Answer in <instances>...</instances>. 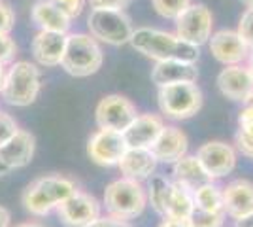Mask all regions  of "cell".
I'll use <instances>...</instances> for the list:
<instances>
[{
	"instance_id": "obj_1",
	"label": "cell",
	"mask_w": 253,
	"mask_h": 227,
	"mask_svg": "<svg viewBox=\"0 0 253 227\" xmlns=\"http://www.w3.org/2000/svg\"><path fill=\"white\" fill-rule=\"evenodd\" d=\"M130 45L138 53L148 57L151 61H187V63H197L201 57V47L193 45L189 42H183L176 36V33L155 29V27H138L130 36Z\"/></svg>"
},
{
	"instance_id": "obj_2",
	"label": "cell",
	"mask_w": 253,
	"mask_h": 227,
	"mask_svg": "<svg viewBox=\"0 0 253 227\" xmlns=\"http://www.w3.org/2000/svg\"><path fill=\"white\" fill-rule=\"evenodd\" d=\"M74 191H78V184L72 178L64 174H43L25 187L21 205L31 216L45 218L55 212Z\"/></svg>"
},
{
	"instance_id": "obj_3",
	"label": "cell",
	"mask_w": 253,
	"mask_h": 227,
	"mask_svg": "<svg viewBox=\"0 0 253 227\" xmlns=\"http://www.w3.org/2000/svg\"><path fill=\"white\" fill-rule=\"evenodd\" d=\"M102 206L106 214L119 218L123 222L136 220L148 208V191L144 182H136L130 178H117L106 185Z\"/></svg>"
},
{
	"instance_id": "obj_4",
	"label": "cell",
	"mask_w": 253,
	"mask_h": 227,
	"mask_svg": "<svg viewBox=\"0 0 253 227\" xmlns=\"http://www.w3.org/2000/svg\"><path fill=\"white\" fill-rule=\"evenodd\" d=\"M40 89H42V72L38 65L31 61H13L6 68L0 97L10 106L25 108L36 102Z\"/></svg>"
},
{
	"instance_id": "obj_5",
	"label": "cell",
	"mask_w": 253,
	"mask_h": 227,
	"mask_svg": "<svg viewBox=\"0 0 253 227\" xmlns=\"http://www.w3.org/2000/svg\"><path fill=\"white\" fill-rule=\"evenodd\" d=\"M104 65V51L100 42H96L89 33L66 34V49L63 55V68L66 74L74 78L95 76Z\"/></svg>"
},
{
	"instance_id": "obj_6",
	"label": "cell",
	"mask_w": 253,
	"mask_h": 227,
	"mask_svg": "<svg viewBox=\"0 0 253 227\" xmlns=\"http://www.w3.org/2000/svg\"><path fill=\"white\" fill-rule=\"evenodd\" d=\"M157 104L163 118L170 121H185L201 112L204 97L197 82H179L157 87Z\"/></svg>"
},
{
	"instance_id": "obj_7",
	"label": "cell",
	"mask_w": 253,
	"mask_h": 227,
	"mask_svg": "<svg viewBox=\"0 0 253 227\" xmlns=\"http://www.w3.org/2000/svg\"><path fill=\"white\" fill-rule=\"evenodd\" d=\"M87 29L96 42L106 45H125L134 33L132 19L125 10H91L87 15Z\"/></svg>"
},
{
	"instance_id": "obj_8",
	"label": "cell",
	"mask_w": 253,
	"mask_h": 227,
	"mask_svg": "<svg viewBox=\"0 0 253 227\" xmlns=\"http://www.w3.org/2000/svg\"><path fill=\"white\" fill-rule=\"evenodd\" d=\"M174 33L178 38L201 47L208 44L213 34V13L206 4L191 2V6L174 21Z\"/></svg>"
},
{
	"instance_id": "obj_9",
	"label": "cell",
	"mask_w": 253,
	"mask_h": 227,
	"mask_svg": "<svg viewBox=\"0 0 253 227\" xmlns=\"http://www.w3.org/2000/svg\"><path fill=\"white\" fill-rule=\"evenodd\" d=\"M197 159L201 161L204 173L210 180H221L234 173L238 165V151L234 144L223 140H208L199 146Z\"/></svg>"
},
{
	"instance_id": "obj_10",
	"label": "cell",
	"mask_w": 253,
	"mask_h": 227,
	"mask_svg": "<svg viewBox=\"0 0 253 227\" xmlns=\"http://www.w3.org/2000/svg\"><path fill=\"white\" fill-rule=\"evenodd\" d=\"M55 212L64 227H89L102 216V203L95 195L78 189Z\"/></svg>"
},
{
	"instance_id": "obj_11",
	"label": "cell",
	"mask_w": 253,
	"mask_h": 227,
	"mask_svg": "<svg viewBox=\"0 0 253 227\" xmlns=\"http://www.w3.org/2000/svg\"><path fill=\"white\" fill-rule=\"evenodd\" d=\"M138 116L136 104L125 95H106L95 108V121L98 129H112L123 133L126 125Z\"/></svg>"
},
{
	"instance_id": "obj_12",
	"label": "cell",
	"mask_w": 253,
	"mask_h": 227,
	"mask_svg": "<svg viewBox=\"0 0 253 227\" xmlns=\"http://www.w3.org/2000/svg\"><path fill=\"white\" fill-rule=\"evenodd\" d=\"M125 151L126 142L119 131L96 129L87 140V155L98 167H117Z\"/></svg>"
},
{
	"instance_id": "obj_13",
	"label": "cell",
	"mask_w": 253,
	"mask_h": 227,
	"mask_svg": "<svg viewBox=\"0 0 253 227\" xmlns=\"http://www.w3.org/2000/svg\"><path fill=\"white\" fill-rule=\"evenodd\" d=\"M208 49H210L211 57L223 66L246 65L248 55H250L248 44L232 29L215 31L208 40Z\"/></svg>"
},
{
	"instance_id": "obj_14",
	"label": "cell",
	"mask_w": 253,
	"mask_h": 227,
	"mask_svg": "<svg viewBox=\"0 0 253 227\" xmlns=\"http://www.w3.org/2000/svg\"><path fill=\"white\" fill-rule=\"evenodd\" d=\"M149 150L153 151L155 159L163 165H174L185 153H189V138L185 131L179 129L174 123H165L155 142Z\"/></svg>"
},
{
	"instance_id": "obj_15",
	"label": "cell",
	"mask_w": 253,
	"mask_h": 227,
	"mask_svg": "<svg viewBox=\"0 0 253 227\" xmlns=\"http://www.w3.org/2000/svg\"><path fill=\"white\" fill-rule=\"evenodd\" d=\"M223 191V212L231 220H242L253 214V182L248 178H236L225 185Z\"/></svg>"
},
{
	"instance_id": "obj_16",
	"label": "cell",
	"mask_w": 253,
	"mask_h": 227,
	"mask_svg": "<svg viewBox=\"0 0 253 227\" xmlns=\"http://www.w3.org/2000/svg\"><path fill=\"white\" fill-rule=\"evenodd\" d=\"M217 89L232 102L248 104L253 93V78L246 65L225 66L217 74Z\"/></svg>"
},
{
	"instance_id": "obj_17",
	"label": "cell",
	"mask_w": 253,
	"mask_h": 227,
	"mask_svg": "<svg viewBox=\"0 0 253 227\" xmlns=\"http://www.w3.org/2000/svg\"><path fill=\"white\" fill-rule=\"evenodd\" d=\"M163 127H165V118L161 114H151V112L138 114L123 131L126 148H151Z\"/></svg>"
},
{
	"instance_id": "obj_18",
	"label": "cell",
	"mask_w": 253,
	"mask_h": 227,
	"mask_svg": "<svg viewBox=\"0 0 253 227\" xmlns=\"http://www.w3.org/2000/svg\"><path fill=\"white\" fill-rule=\"evenodd\" d=\"M31 49L34 63L38 66H43V68L61 66L64 49H66V34L38 31V34L32 38Z\"/></svg>"
},
{
	"instance_id": "obj_19",
	"label": "cell",
	"mask_w": 253,
	"mask_h": 227,
	"mask_svg": "<svg viewBox=\"0 0 253 227\" xmlns=\"http://www.w3.org/2000/svg\"><path fill=\"white\" fill-rule=\"evenodd\" d=\"M36 151V138L31 131L19 129L6 144L0 146V161L8 171L23 169L32 161Z\"/></svg>"
},
{
	"instance_id": "obj_20",
	"label": "cell",
	"mask_w": 253,
	"mask_h": 227,
	"mask_svg": "<svg viewBox=\"0 0 253 227\" xmlns=\"http://www.w3.org/2000/svg\"><path fill=\"white\" fill-rule=\"evenodd\" d=\"M157 167L159 161L149 148H126L121 161L117 163L121 176L136 182H148L157 173Z\"/></svg>"
},
{
	"instance_id": "obj_21",
	"label": "cell",
	"mask_w": 253,
	"mask_h": 227,
	"mask_svg": "<svg viewBox=\"0 0 253 227\" xmlns=\"http://www.w3.org/2000/svg\"><path fill=\"white\" fill-rule=\"evenodd\" d=\"M31 19L40 31L68 34L72 29V19L53 0H36L31 8Z\"/></svg>"
},
{
	"instance_id": "obj_22",
	"label": "cell",
	"mask_w": 253,
	"mask_h": 227,
	"mask_svg": "<svg viewBox=\"0 0 253 227\" xmlns=\"http://www.w3.org/2000/svg\"><path fill=\"white\" fill-rule=\"evenodd\" d=\"M197 80H199L197 63L169 59V61H159L151 68V82L157 87L179 84V82H197Z\"/></svg>"
},
{
	"instance_id": "obj_23",
	"label": "cell",
	"mask_w": 253,
	"mask_h": 227,
	"mask_svg": "<svg viewBox=\"0 0 253 227\" xmlns=\"http://www.w3.org/2000/svg\"><path fill=\"white\" fill-rule=\"evenodd\" d=\"M172 180L187 185L189 189H195L204 182H208L210 178L204 173L197 155L195 153H185L181 159H178L172 165Z\"/></svg>"
},
{
	"instance_id": "obj_24",
	"label": "cell",
	"mask_w": 253,
	"mask_h": 227,
	"mask_svg": "<svg viewBox=\"0 0 253 227\" xmlns=\"http://www.w3.org/2000/svg\"><path fill=\"white\" fill-rule=\"evenodd\" d=\"M193 210H195L193 189H189L187 185L172 180L169 201H167V208H165V216L163 218H170V220H189Z\"/></svg>"
},
{
	"instance_id": "obj_25",
	"label": "cell",
	"mask_w": 253,
	"mask_h": 227,
	"mask_svg": "<svg viewBox=\"0 0 253 227\" xmlns=\"http://www.w3.org/2000/svg\"><path fill=\"white\" fill-rule=\"evenodd\" d=\"M193 201L197 210L204 212H223V191L215 180H208L193 189Z\"/></svg>"
},
{
	"instance_id": "obj_26",
	"label": "cell",
	"mask_w": 253,
	"mask_h": 227,
	"mask_svg": "<svg viewBox=\"0 0 253 227\" xmlns=\"http://www.w3.org/2000/svg\"><path fill=\"white\" fill-rule=\"evenodd\" d=\"M170 180L165 174L155 173L146 184V191H148V205L157 212L159 216H165V208H167V201H169L170 193Z\"/></svg>"
},
{
	"instance_id": "obj_27",
	"label": "cell",
	"mask_w": 253,
	"mask_h": 227,
	"mask_svg": "<svg viewBox=\"0 0 253 227\" xmlns=\"http://www.w3.org/2000/svg\"><path fill=\"white\" fill-rule=\"evenodd\" d=\"M151 6L163 19L176 21L183 11L191 6V0H151Z\"/></svg>"
},
{
	"instance_id": "obj_28",
	"label": "cell",
	"mask_w": 253,
	"mask_h": 227,
	"mask_svg": "<svg viewBox=\"0 0 253 227\" xmlns=\"http://www.w3.org/2000/svg\"><path fill=\"white\" fill-rule=\"evenodd\" d=\"M187 222L191 224V227H225L227 214L225 212H204V210L195 208Z\"/></svg>"
},
{
	"instance_id": "obj_29",
	"label": "cell",
	"mask_w": 253,
	"mask_h": 227,
	"mask_svg": "<svg viewBox=\"0 0 253 227\" xmlns=\"http://www.w3.org/2000/svg\"><path fill=\"white\" fill-rule=\"evenodd\" d=\"M236 33L244 42L248 44V47H253V6H248L240 15Z\"/></svg>"
},
{
	"instance_id": "obj_30",
	"label": "cell",
	"mask_w": 253,
	"mask_h": 227,
	"mask_svg": "<svg viewBox=\"0 0 253 227\" xmlns=\"http://www.w3.org/2000/svg\"><path fill=\"white\" fill-rule=\"evenodd\" d=\"M17 55V44L10 34H0V65H11Z\"/></svg>"
},
{
	"instance_id": "obj_31",
	"label": "cell",
	"mask_w": 253,
	"mask_h": 227,
	"mask_svg": "<svg viewBox=\"0 0 253 227\" xmlns=\"http://www.w3.org/2000/svg\"><path fill=\"white\" fill-rule=\"evenodd\" d=\"M17 131H19V123L15 121V118L0 110V146L10 140Z\"/></svg>"
},
{
	"instance_id": "obj_32",
	"label": "cell",
	"mask_w": 253,
	"mask_h": 227,
	"mask_svg": "<svg viewBox=\"0 0 253 227\" xmlns=\"http://www.w3.org/2000/svg\"><path fill=\"white\" fill-rule=\"evenodd\" d=\"M15 27V11L6 0H0V34H10Z\"/></svg>"
},
{
	"instance_id": "obj_33",
	"label": "cell",
	"mask_w": 253,
	"mask_h": 227,
	"mask_svg": "<svg viewBox=\"0 0 253 227\" xmlns=\"http://www.w3.org/2000/svg\"><path fill=\"white\" fill-rule=\"evenodd\" d=\"M61 10L74 21V19H78L82 13H84L85 6H87V0H53Z\"/></svg>"
},
{
	"instance_id": "obj_34",
	"label": "cell",
	"mask_w": 253,
	"mask_h": 227,
	"mask_svg": "<svg viewBox=\"0 0 253 227\" xmlns=\"http://www.w3.org/2000/svg\"><path fill=\"white\" fill-rule=\"evenodd\" d=\"M234 148L238 153H242L244 157H250L253 159V138H250L244 131H236V135H234Z\"/></svg>"
},
{
	"instance_id": "obj_35",
	"label": "cell",
	"mask_w": 253,
	"mask_h": 227,
	"mask_svg": "<svg viewBox=\"0 0 253 227\" xmlns=\"http://www.w3.org/2000/svg\"><path fill=\"white\" fill-rule=\"evenodd\" d=\"M130 0H87L91 10H125Z\"/></svg>"
},
{
	"instance_id": "obj_36",
	"label": "cell",
	"mask_w": 253,
	"mask_h": 227,
	"mask_svg": "<svg viewBox=\"0 0 253 227\" xmlns=\"http://www.w3.org/2000/svg\"><path fill=\"white\" fill-rule=\"evenodd\" d=\"M89 227H132L128 222H123V220H119V218H114L110 216V214H102V216L98 218V220H95L93 224Z\"/></svg>"
},
{
	"instance_id": "obj_37",
	"label": "cell",
	"mask_w": 253,
	"mask_h": 227,
	"mask_svg": "<svg viewBox=\"0 0 253 227\" xmlns=\"http://www.w3.org/2000/svg\"><path fill=\"white\" fill-rule=\"evenodd\" d=\"M238 125H253V104H242L238 112Z\"/></svg>"
},
{
	"instance_id": "obj_38",
	"label": "cell",
	"mask_w": 253,
	"mask_h": 227,
	"mask_svg": "<svg viewBox=\"0 0 253 227\" xmlns=\"http://www.w3.org/2000/svg\"><path fill=\"white\" fill-rule=\"evenodd\" d=\"M157 227H191V224L187 220H170V218H165Z\"/></svg>"
},
{
	"instance_id": "obj_39",
	"label": "cell",
	"mask_w": 253,
	"mask_h": 227,
	"mask_svg": "<svg viewBox=\"0 0 253 227\" xmlns=\"http://www.w3.org/2000/svg\"><path fill=\"white\" fill-rule=\"evenodd\" d=\"M11 226V214L8 208L0 205V227H10Z\"/></svg>"
},
{
	"instance_id": "obj_40",
	"label": "cell",
	"mask_w": 253,
	"mask_h": 227,
	"mask_svg": "<svg viewBox=\"0 0 253 227\" xmlns=\"http://www.w3.org/2000/svg\"><path fill=\"white\" fill-rule=\"evenodd\" d=\"M234 227H253V214L252 216L242 218V220H236V222H234Z\"/></svg>"
},
{
	"instance_id": "obj_41",
	"label": "cell",
	"mask_w": 253,
	"mask_h": 227,
	"mask_svg": "<svg viewBox=\"0 0 253 227\" xmlns=\"http://www.w3.org/2000/svg\"><path fill=\"white\" fill-rule=\"evenodd\" d=\"M15 227H45L42 222H38V220H29V222H21V224H17Z\"/></svg>"
},
{
	"instance_id": "obj_42",
	"label": "cell",
	"mask_w": 253,
	"mask_h": 227,
	"mask_svg": "<svg viewBox=\"0 0 253 227\" xmlns=\"http://www.w3.org/2000/svg\"><path fill=\"white\" fill-rule=\"evenodd\" d=\"M246 66H248V70H250V74H252V78H253V47H250V55H248Z\"/></svg>"
},
{
	"instance_id": "obj_43",
	"label": "cell",
	"mask_w": 253,
	"mask_h": 227,
	"mask_svg": "<svg viewBox=\"0 0 253 227\" xmlns=\"http://www.w3.org/2000/svg\"><path fill=\"white\" fill-rule=\"evenodd\" d=\"M238 129L240 131H244L250 138H253V125H238Z\"/></svg>"
},
{
	"instance_id": "obj_44",
	"label": "cell",
	"mask_w": 253,
	"mask_h": 227,
	"mask_svg": "<svg viewBox=\"0 0 253 227\" xmlns=\"http://www.w3.org/2000/svg\"><path fill=\"white\" fill-rule=\"evenodd\" d=\"M4 74H6V66L0 65V91H2V84H4Z\"/></svg>"
},
{
	"instance_id": "obj_45",
	"label": "cell",
	"mask_w": 253,
	"mask_h": 227,
	"mask_svg": "<svg viewBox=\"0 0 253 227\" xmlns=\"http://www.w3.org/2000/svg\"><path fill=\"white\" fill-rule=\"evenodd\" d=\"M10 173V171H8V169H6V167H4V163L0 161V178H2V176H6V174Z\"/></svg>"
},
{
	"instance_id": "obj_46",
	"label": "cell",
	"mask_w": 253,
	"mask_h": 227,
	"mask_svg": "<svg viewBox=\"0 0 253 227\" xmlns=\"http://www.w3.org/2000/svg\"><path fill=\"white\" fill-rule=\"evenodd\" d=\"M244 2H246L248 6H253V0H244Z\"/></svg>"
},
{
	"instance_id": "obj_47",
	"label": "cell",
	"mask_w": 253,
	"mask_h": 227,
	"mask_svg": "<svg viewBox=\"0 0 253 227\" xmlns=\"http://www.w3.org/2000/svg\"><path fill=\"white\" fill-rule=\"evenodd\" d=\"M250 102L253 104V93H252V97H250V100H248V104H250Z\"/></svg>"
}]
</instances>
